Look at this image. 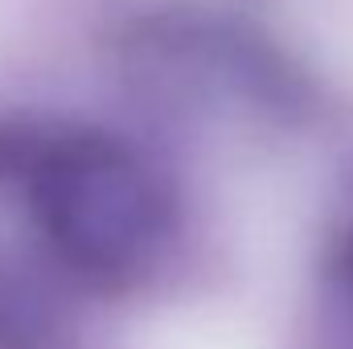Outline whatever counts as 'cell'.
Masks as SVG:
<instances>
[{"label":"cell","mask_w":353,"mask_h":349,"mask_svg":"<svg viewBox=\"0 0 353 349\" xmlns=\"http://www.w3.org/2000/svg\"><path fill=\"white\" fill-rule=\"evenodd\" d=\"M0 181L17 189L46 259L90 292H136L173 251L169 177L119 132L94 123L0 128Z\"/></svg>","instance_id":"1"},{"label":"cell","mask_w":353,"mask_h":349,"mask_svg":"<svg viewBox=\"0 0 353 349\" xmlns=\"http://www.w3.org/2000/svg\"><path fill=\"white\" fill-rule=\"evenodd\" d=\"M325 283L353 325V169L341 181L325 222Z\"/></svg>","instance_id":"2"}]
</instances>
